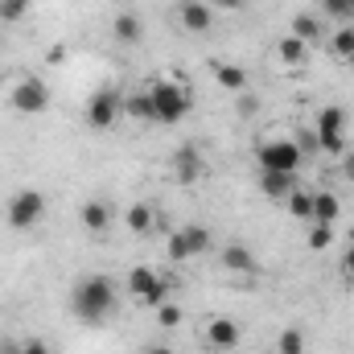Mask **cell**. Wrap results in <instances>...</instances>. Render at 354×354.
<instances>
[{"instance_id": "cell-1", "label": "cell", "mask_w": 354, "mask_h": 354, "mask_svg": "<svg viewBox=\"0 0 354 354\" xmlns=\"http://www.w3.org/2000/svg\"><path fill=\"white\" fill-rule=\"evenodd\" d=\"M71 313H75L79 322H87V326L107 322V317L115 313V284H111L103 272L83 276V280L75 284V292H71Z\"/></svg>"}, {"instance_id": "cell-2", "label": "cell", "mask_w": 354, "mask_h": 354, "mask_svg": "<svg viewBox=\"0 0 354 354\" xmlns=\"http://www.w3.org/2000/svg\"><path fill=\"white\" fill-rule=\"evenodd\" d=\"M46 218V194L41 189H17L4 206V223L12 231H33Z\"/></svg>"}, {"instance_id": "cell-3", "label": "cell", "mask_w": 354, "mask_h": 354, "mask_svg": "<svg viewBox=\"0 0 354 354\" xmlns=\"http://www.w3.org/2000/svg\"><path fill=\"white\" fill-rule=\"evenodd\" d=\"M149 95H153V107H157V124H181L189 115V91L174 79H157L149 87Z\"/></svg>"}, {"instance_id": "cell-4", "label": "cell", "mask_w": 354, "mask_h": 354, "mask_svg": "<svg viewBox=\"0 0 354 354\" xmlns=\"http://www.w3.org/2000/svg\"><path fill=\"white\" fill-rule=\"evenodd\" d=\"M313 136H317V149L322 153H330V157H342L346 153V111L342 107H322L317 111V128H313Z\"/></svg>"}, {"instance_id": "cell-5", "label": "cell", "mask_w": 354, "mask_h": 354, "mask_svg": "<svg viewBox=\"0 0 354 354\" xmlns=\"http://www.w3.org/2000/svg\"><path fill=\"white\" fill-rule=\"evenodd\" d=\"M8 107H12L17 115H41V111L50 107V87H46V79H37V75L17 79L12 91H8Z\"/></svg>"}, {"instance_id": "cell-6", "label": "cell", "mask_w": 354, "mask_h": 354, "mask_svg": "<svg viewBox=\"0 0 354 354\" xmlns=\"http://www.w3.org/2000/svg\"><path fill=\"white\" fill-rule=\"evenodd\" d=\"M301 145L297 140H264L260 149H256V161H260V169H272V174H297L301 169Z\"/></svg>"}, {"instance_id": "cell-7", "label": "cell", "mask_w": 354, "mask_h": 354, "mask_svg": "<svg viewBox=\"0 0 354 354\" xmlns=\"http://www.w3.org/2000/svg\"><path fill=\"white\" fill-rule=\"evenodd\" d=\"M128 288H132V297L145 305V309H157V305H165V292H169V280L161 276V272H153V268L136 264L128 272Z\"/></svg>"}, {"instance_id": "cell-8", "label": "cell", "mask_w": 354, "mask_h": 354, "mask_svg": "<svg viewBox=\"0 0 354 354\" xmlns=\"http://www.w3.org/2000/svg\"><path fill=\"white\" fill-rule=\"evenodd\" d=\"M124 115V95L115 87H99L95 95H91L87 103V124L95 128V132H107L115 120Z\"/></svg>"}, {"instance_id": "cell-9", "label": "cell", "mask_w": 354, "mask_h": 354, "mask_svg": "<svg viewBox=\"0 0 354 354\" xmlns=\"http://www.w3.org/2000/svg\"><path fill=\"white\" fill-rule=\"evenodd\" d=\"M210 248V231L206 227H181L169 235V260L174 264H185V260H194V256H202Z\"/></svg>"}, {"instance_id": "cell-10", "label": "cell", "mask_w": 354, "mask_h": 354, "mask_svg": "<svg viewBox=\"0 0 354 354\" xmlns=\"http://www.w3.org/2000/svg\"><path fill=\"white\" fill-rule=\"evenodd\" d=\"M239 342H243V326H239L235 317H214V322L206 326V346L214 354H231Z\"/></svg>"}, {"instance_id": "cell-11", "label": "cell", "mask_w": 354, "mask_h": 354, "mask_svg": "<svg viewBox=\"0 0 354 354\" xmlns=\"http://www.w3.org/2000/svg\"><path fill=\"white\" fill-rule=\"evenodd\" d=\"M177 21H181V29H189V33H210V29H214V12H210V4H202V0H181V4H177Z\"/></svg>"}, {"instance_id": "cell-12", "label": "cell", "mask_w": 354, "mask_h": 354, "mask_svg": "<svg viewBox=\"0 0 354 354\" xmlns=\"http://www.w3.org/2000/svg\"><path fill=\"white\" fill-rule=\"evenodd\" d=\"M111 202H103V198H91V202H83V210H79V223L87 227L91 235H99V231H107L111 227Z\"/></svg>"}, {"instance_id": "cell-13", "label": "cell", "mask_w": 354, "mask_h": 354, "mask_svg": "<svg viewBox=\"0 0 354 354\" xmlns=\"http://www.w3.org/2000/svg\"><path fill=\"white\" fill-rule=\"evenodd\" d=\"M111 37H115L120 46H136V41L145 37V21H140L136 12H115V17H111Z\"/></svg>"}, {"instance_id": "cell-14", "label": "cell", "mask_w": 354, "mask_h": 354, "mask_svg": "<svg viewBox=\"0 0 354 354\" xmlns=\"http://www.w3.org/2000/svg\"><path fill=\"white\" fill-rule=\"evenodd\" d=\"M223 268L227 272H239V276H252L256 272V256H252V248L248 243H223Z\"/></svg>"}, {"instance_id": "cell-15", "label": "cell", "mask_w": 354, "mask_h": 354, "mask_svg": "<svg viewBox=\"0 0 354 354\" xmlns=\"http://www.w3.org/2000/svg\"><path fill=\"white\" fill-rule=\"evenodd\" d=\"M260 189H264V198H272V202H284V198L297 189V174H272V169H260Z\"/></svg>"}, {"instance_id": "cell-16", "label": "cell", "mask_w": 354, "mask_h": 354, "mask_svg": "<svg viewBox=\"0 0 354 354\" xmlns=\"http://www.w3.org/2000/svg\"><path fill=\"white\" fill-rule=\"evenodd\" d=\"M338 214H342V202H338V194H330V189H317V194H313V218H309V223H338Z\"/></svg>"}, {"instance_id": "cell-17", "label": "cell", "mask_w": 354, "mask_h": 354, "mask_svg": "<svg viewBox=\"0 0 354 354\" xmlns=\"http://www.w3.org/2000/svg\"><path fill=\"white\" fill-rule=\"evenodd\" d=\"M214 79H218V87L235 91V95H243V91H248V71H243V66H235V62H214Z\"/></svg>"}, {"instance_id": "cell-18", "label": "cell", "mask_w": 354, "mask_h": 354, "mask_svg": "<svg viewBox=\"0 0 354 354\" xmlns=\"http://www.w3.org/2000/svg\"><path fill=\"white\" fill-rule=\"evenodd\" d=\"M276 58H280L284 66H301V62L309 58V46H305L301 37H292V33H284V37L276 41Z\"/></svg>"}, {"instance_id": "cell-19", "label": "cell", "mask_w": 354, "mask_h": 354, "mask_svg": "<svg viewBox=\"0 0 354 354\" xmlns=\"http://www.w3.org/2000/svg\"><path fill=\"white\" fill-rule=\"evenodd\" d=\"M124 218H128V231H132V235H149L153 223H157V214H153L149 202H132V206L124 210Z\"/></svg>"}, {"instance_id": "cell-20", "label": "cell", "mask_w": 354, "mask_h": 354, "mask_svg": "<svg viewBox=\"0 0 354 354\" xmlns=\"http://www.w3.org/2000/svg\"><path fill=\"white\" fill-rule=\"evenodd\" d=\"M292 37H301L305 46H317L322 41V21L313 12H297L292 17Z\"/></svg>"}, {"instance_id": "cell-21", "label": "cell", "mask_w": 354, "mask_h": 354, "mask_svg": "<svg viewBox=\"0 0 354 354\" xmlns=\"http://www.w3.org/2000/svg\"><path fill=\"white\" fill-rule=\"evenodd\" d=\"M124 115H132V120H153V124H157L153 95H149V91H136V95H128V99H124Z\"/></svg>"}, {"instance_id": "cell-22", "label": "cell", "mask_w": 354, "mask_h": 354, "mask_svg": "<svg viewBox=\"0 0 354 354\" xmlns=\"http://www.w3.org/2000/svg\"><path fill=\"white\" fill-rule=\"evenodd\" d=\"M276 354H309V338H305V330H297V326L280 330V338H276Z\"/></svg>"}, {"instance_id": "cell-23", "label": "cell", "mask_w": 354, "mask_h": 354, "mask_svg": "<svg viewBox=\"0 0 354 354\" xmlns=\"http://www.w3.org/2000/svg\"><path fill=\"white\" fill-rule=\"evenodd\" d=\"M284 202H288V214H292V218H301V223L313 218V194H309V189H292Z\"/></svg>"}, {"instance_id": "cell-24", "label": "cell", "mask_w": 354, "mask_h": 354, "mask_svg": "<svg viewBox=\"0 0 354 354\" xmlns=\"http://www.w3.org/2000/svg\"><path fill=\"white\" fill-rule=\"evenodd\" d=\"M330 50H334V58H354V25H342L330 37Z\"/></svg>"}, {"instance_id": "cell-25", "label": "cell", "mask_w": 354, "mask_h": 354, "mask_svg": "<svg viewBox=\"0 0 354 354\" xmlns=\"http://www.w3.org/2000/svg\"><path fill=\"white\" fill-rule=\"evenodd\" d=\"M330 243H334V223H309V248L326 252Z\"/></svg>"}, {"instance_id": "cell-26", "label": "cell", "mask_w": 354, "mask_h": 354, "mask_svg": "<svg viewBox=\"0 0 354 354\" xmlns=\"http://www.w3.org/2000/svg\"><path fill=\"white\" fill-rule=\"evenodd\" d=\"M174 165H177V177L181 181H194L198 177V149H181L174 157Z\"/></svg>"}, {"instance_id": "cell-27", "label": "cell", "mask_w": 354, "mask_h": 354, "mask_svg": "<svg viewBox=\"0 0 354 354\" xmlns=\"http://www.w3.org/2000/svg\"><path fill=\"white\" fill-rule=\"evenodd\" d=\"M317 4H322L326 17H334V21H342V25L354 21V0H317Z\"/></svg>"}, {"instance_id": "cell-28", "label": "cell", "mask_w": 354, "mask_h": 354, "mask_svg": "<svg viewBox=\"0 0 354 354\" xmlns=\"http://www.w3.org/2000/svg\"><path fill=\"white\" fill-rule=\"evenodd\" d=\"M29 12V0H0V21H21Z\"/></svg>"}, {"instance_id": "cell-29", "label": "cell", "mask_w": 354, "mask_h": 354, "mask_svg": "<svg viewBox=\"0 0 354 354\" xmlns=\"http://www.w3.org/2000/svg\"><path fill=\"white\" fill-rule=\"evenodd\" d=\"M157 322H161L165 330H174V326H181V309L169 305V301H165V305H157Z\"/></svg>"}, {"instance_id": "cell-30", "label": "cell", "mask_w": 354, "mask_h": 354, "mask_svg": "<svg viewBox=\"0 0 354 354\" xmlns=\"http://www.w3.org/2000/svg\"><path fill=\"white\" fill-rule=\"evenodd\" d=\"M21 354H54V351H50L41 338H25V342H21Z\"/></svg>"}, {"instance_id": "cell-31", "label": "cell", "mask_w": 354, "mask_h": 354, "mask_svg": "<svg viewBox=\"0 0 354 354\" xmlns=\"http://www.w3.org/2000/svg\"><path fill=\"white\" fill-rule=\"evenodd\" d=\"M342 272H346V276H351V280H354V243H351V252L342 256Z\"/></svg>"}, {"instance_id": "cell-32", "label": "cell", "mask_w": 354, "mask_h": 354, "mask_svg": "<svg viewBox=\"0 0 354 354\" xmlns=\"http://www.w3.org/2000/svg\"><path fill=\"white\" fill-rule=\"evenodd\" d=\"M239 111H256V99L252 95H239Z\"/></svg>"}, {"instance_id": "cell-33", "label": "cell", "mask_w": 354, "mask_h": 354, "mask_svg": "<svg viewBox=\"0 0 354 354\" xmlns=\"http://www.w3.org/2000/svg\"><path fill=\"white\" fill-rule=\"evenodd\" d=\"M342 165H346V177L354 181V157H351V153H342Z\"/></svg>"}, {"instance_id": "cell-34", "label": "cell", "mask_w": 354, "mask_h": 354, "mask_svg": "<svg viewBox=\"0 0 354 354\" xmlns=\"http://www.w3.org/2000/svg\"><path fill=\"white\" fill-rule=\"evenodd\" d=\"M140 354H174V351H169V346H145Z\"/></svg>"}, {"instance_id": "cell-35", "label": "cell", "mask_w": 354, "mask_h": 354, "mask_svg": "<svg viewBox=\"0 0 354 354\" xmlns=\"http://www.w3.org/2000/svg\"><path fill=\"white\" fill-rule=\"evenodd\" d=\"M218 4H223V8H243L248 0H218Z\"/></svg>"}]
</instances>
